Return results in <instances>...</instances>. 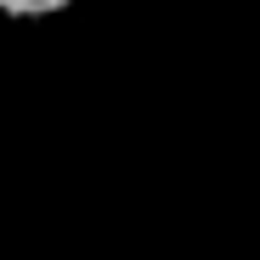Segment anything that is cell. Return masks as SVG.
<instances>
[{
    "label": "cell",
    "mask_w": 260,
    "mask_h": 260,
    "mask_svg": "<svg viewBox=\"0 0 260 260\" xmlns=\"http://www.w3.org/2000/svg\"><path fill=\"white\" fill-rule=\"evenodd\" d=\"M74 0H0V17H17V23H40V17H57L68 12Z\"/></svg>",
    "instance_id": "6da1fadb"
}]
</instances>
